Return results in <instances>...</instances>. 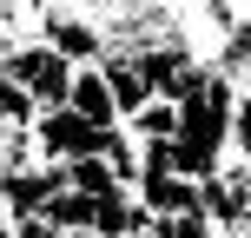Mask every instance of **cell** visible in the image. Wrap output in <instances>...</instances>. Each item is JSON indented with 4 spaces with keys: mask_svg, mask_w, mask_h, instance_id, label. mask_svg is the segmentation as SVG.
<instances>
[{
    "mask_svg": "<svg viewBox=\"0 0 251 238\" xmlns=\"http://www.w3.org/2000/svg\"><path fill=\"white\" fill-rule=\"evenodd\" d=\"M26 132H33V146H40V159H79V152H100V139H106V126H93V119H79L73 106H40V113L26 119Z\"/></svg>",
    "mask_w": 251,
    "mask_h": 238,
    "instance_id": "1",
    "label": "cell"
},
{
    "mask_svg": "<svg viewBox=\"0 0 251 238\" xmlns=\"http://www.w3.org/2000/svg\"><path fill=\"white\" fill-rule=\"evenodd\" d=\"M132 199L146 205L152 218H165V212H199V179H185V172H139Z\"/></svg>",
    "mask_w": 251,
    "mask_h": 238,
    "instance_id": "2",
    "label": "cell"
},
{
    "mask_svg": "<svg viewBox=\"0 0 251 238\" xmlns=\"http://www.w3.org/2000/svg\"><path fill=\"white\" fill-rule=\"evenodd\" d=\"M66 106H73L79 119H93V126H119V106H113V93H106V79H100V66H73V79H66Z\"/></svg>",
    "mask_w": 251,
    "mask_h": 238,
    "instance_id": "3",
    "label": "cell"
},
{
    "mask_svg": "<svg viewBox=\"0 0 251 238\" xmlns=\"http://www.w3.org/2000/svg\"><path fill=\"white\" fill-rule=\"evenodd\" d=\"M60 172H66V185H73V192H86V199H100V192H113V185H119V179H113V165H106L100 152L60 159Z\"/></svg>",
    "mask_w": 251,
    "mask_h": 238,
    "instance_id": "4",
    "label": "cell"
},
{
    "mask_svg": "<svg viewBox=\"0 0 251 238\" xmlns=\"http://www.w3.org/2000/svg\"><path fill=\"white\" fill-rule=\"evenodd\" d=\"M146 238H218V225L205 212H165V218H152Z\"/></svg>",
    "mask_w": 251,
    "mask_h": 238,
    "instance_id": "5",
    "label": "cell"
},
{
    "mask_svg": "<svg viewBox=\"0 0 251 238\" xmlns=\"http://www.w3.org/2000/svg\"><path fill=\"white\" fill-rule=\"evenodd\" d=\"M7 238H66V232L47 225L40 212H20V218H7Z\"/></svg>",
    "mask_w": 251,
    "mask_h": 238,
    "instance_id": "6",
    "label": "cell"
},
{
    "mask_svg": "<svg viewBox=\"0 0 251 238\" xmlns=\"http://www.w3.org/2000/svg\"><path fill=\"white\" fill-rule=\"evenodd\" d=\"M66 238H100V232H66Z\"/></svg>",
    "mask_w": 251,
    "mask_h": 238,
    "instance_id": "7",
    "label": "cell"
},
{
    "mask_svg": "<svg viewBox=\"0 0 251 238\" xmlns=\"http://www.w3.org/2000/svg\"><path fill=\"white\" fill-rule=\"evenodd\" d=\"M0 232H7V212H0Z\"/></svg>",
    "mask_w": 251,
    "mask_h": 238,
    "instance_id": "8",
    "label": "cell"
}]
</instances>
